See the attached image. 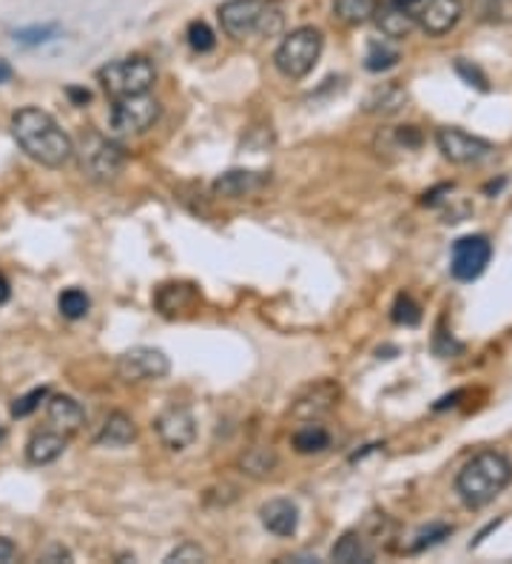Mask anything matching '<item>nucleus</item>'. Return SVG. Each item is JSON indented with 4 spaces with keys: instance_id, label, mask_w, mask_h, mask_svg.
<instances>
[{
    "instance_id": "6e6552de",
    "label": "nucleus",
    "mask_w": 512,
    "mask_h": 564,
    "mask_svg": "<svg viewBox=\"0 0 512 564\" xmlns=\"http://www.w3.org/2000/svg\"><path fill=\"white\" fill-rule=\"evenodd\" d=\"M436 146L438 151L445 155V160L455 165H470V163H482L492 155V143L484 140V137H475V134L464 132V128L447 126L436 132Z\"/></svg>"
},
{
    "instance_id": "412c9836",
    "label": "nucleus",
    "mask_w": 512,
    "mask_h": 564,
    "mask_svg": "<svg viewBox=\"0 0 512 564\" xmlns=\"http://www.w3.org/2000/svg\"><path fill=\"white\" fill-rule=\"evenodd\" d=\"M290 445H294V451L297 453H302V456L322 453L330 447V431H327L325 425L316 422V419H308L302 428L294 431V437H290Z\"/></svg>"
},
{
    "instance_id": "a878e982",
    "label": "nucleus",
    "mask_w": 512,
    "mask_h": 564,
    "mask_svg": "<svg viewBox=\"0 0 512 564\" xmlns=\"http://www.w3.org/2000/svg\"><path fill=\"white\" fill-rule=\"evenodd\" d=\"M475 21L504 26L512 23V0H473Z\"/></svg>"
},
{
    "instance_id": "ddd939ff",
    "label": "nucleus",
    "mask_w": 512,
    "mask_h": 564,
    "mask_svg": "<svg viewBox=\"0 0 512 564\" xmlns=\"http://www.w3.org/2000/svg\"><path fill=\"white\" fill-rule=\"evenodd\" d=\"M265 171H248V169H230L225 174L214 180V192L220 197H230V200H239V197H251V194L262 192L267 186Z\"/></svg>"
},
{
    "instance_id": "f257e3e1",
    "label": "nucleus",
    "mask_w": 512,
    "mask_h": 564,
    "mask_svg": "<svg viewBox=\"0 0 512 564\" xmlns=\"http://www.w3.org/2000/svg\"><path fill=\"white\" fill-rule=\"evenodd\" d=\"M12 134H15L17 146L46 169H63V165L75 157V143L58 120L38 106H26L12 118Z\"/></svg>"
},
{
    "instance_id": "6ab92c4d",
    "label": "nucleus",
    "mask_w": 512,
    "mask_h": 564,
    "mask_svg": "<svg viewBox=\"0 0 512 564\" xmlns=\"http://www.w3.org/2000/svg\"><path fill=\"white\" fill-rule=\"evenodd\" d=\"M68 437L58 431H40L29 439V445H26V459L32 465H52L58 462L63 453H66V442Z\"/></svg>"
},
{
    "instance_id": "39448f33",
    "label": "nucleus",
    "mask_w": 512,
    "mask_h": 564,
    "mask_svg": "<svg viewBox=\"0 0 512 564\" xmlns=\"http://www.w3.org/2000/svg\"><path fill=\"white\" fill-rule=\"evenodd\" d=\"M97 81L103 91L114 100L132 95H146L154 86L157 69L146 54H132V58H120L97 69Z\"/></svg>"
},
{
    "instance_id": "b1692460",
    "label": "nucleus",
    "mask_w": 512,
    "mask_h": 564,
    "mask_svg": "<svg viewBox=\"0 0 512 564\" xmlns=\"http://www.w3.org/2000/svg\"><path fill=\"white\" fill-rule=\"evenodd\" d=\"M408 95L399 89V86H385V89H376L367 100H364V112L371 114H394L404 106Z\"/></svg>"
},
{
    "instance_id": "2eb2a0df",
    "label": "nucleus",
    "mask_w": 512,
    "mask_h": 564,
    "mask_svg": "<svg viewBox=\"0 0 512 564\" xmlns=\"http://www.w3.org/2000/svg\"><path fill=\"white\" fill-rule=\"evenodd\" d=\"M197 303H200V291L193 289L191 282H163L154 294L157 311L163 317H177L183 311H191Z\"/></svg>"
},
{
    "instance_id": "4c0bfd02",
    "label": "nucleus",
    "mask_w": 512,
    "mask_h": 564,
    "mask_svg": "<svg viewBox=\"0 0 512 564\" xmlns=\"http://www.w3.org/2000/svg\"><path fill=\"white\" fill-rule=\"evenodd\" d=\"M390 3H394V7H399V9H404V12H410V15H413L422 0H390Z\"/></svg>"
},
{
    "instance_id": "c85d7f7f",
    "label": "nucleus",
    "mask_w": 512,
    "mask_h": 564,
    "mask_svg": "<svg viewBox=\"0 0 512 564\" xmlns=\"http://www.w3.org/2000/svg\"><path fill=\"white\" fill-rule=\"evenodd\" d=\"M188 46H191L193 52H211L216 46V35L211 32V26L205 21H193L191 26H188Z\"/></svg>"
},
{
    "instance_id": "423d86ee",
    "label": "nucleus",
    "mask_w": 512,
    "mask_h": 564,
    "mask_svg": "<svg viewBox=\"0 0 512 564\" xmlns=\"http://www.w3.org/2000/svg\"><path fill=\"white\" fill-rule=\"evenodd\" d=\"M77 157H80V169L83 174L95 183H112L123 174L126 169V151L123 146L103 134L97 132H86L80 140V149H75Z\"/></svg>"
},
{
    "instance_id": "a19ab883",
    "label": "nucleus",
    "mask_w": 512,
    "mask_h": 564,
    "mask_svg": "<svg viewBox=\"0 0 512 564\" xmlns=\"http://www.w3.org/2000/svg\"><path fill=\"white\" fill-rule=\"evenodd\" d=\"M12 77V66H9L7 60H0V83H7Z\"/></svg>"
},
{
    "instance_id": "20e7f679",
    "label": "nucleus",
    "mask_w": 512,
    "mask_h": 564,
    "mask_svg": "<svg viewBox=\"0 0 512 564\" xmlns=\"http://www.w3.org/2000/svg\"><path fill=\"white\" fill-rule=\"evenodd\" d=\"M322 49H325V38L320 29L313 26H299L290 35H285L279 49L274 54V63L279 69V75L288 81H302L313 72V66L320 63Z\"/></svg>"
},
{
    "instance_id": "c9c22d12",
    "label": "nucleus",
    "mask_w": 512,
    "mask_h": 564,
    "mask_svg": "<svg viewBox=\"0 0 512 564\" xmlns=\"http://www.w3.org/2000/svg\"><path fill=\"white\" fill-rule=\"evenodd\" d=\"M455 69H459L461 75L467 77L470 83H473V77H475V86H478V89H487V77H484L482 72H478V69H475V66L470 69L467 63H464V60H459V63H455Z\"/></svg>"
},
{
    "instance_id": "79ce46f5",
    "label": "nucleus",
    "mask_w": 512,
    "mask_h": 564,
    "mask_svg": "<svg viewBox=\"0 0 512 564\" xmlns=\"http://www.w3.org/2000/svg\"><path fill=\"white\" fill-rule=\"evenodd\" d=\"M3 439H7V431H3V425H0V442H3Z\"/></svg>"
},
{
    "instance_id": "7ed1b4c3",
    "label": "nucleus",
    "mask_w": 512,
    "mask_h": 564,
    "mask_svg": "<svg viewBox=\"0 0 512 564\" xmlns=\"http://www.w3.org/2000/svg\"><path fill=\"white\" fill-rule=\"evenodd\" d=\"M223 32L234 40H246L251 35L274 38L283 32V12L271 0H225L220 7Z\"/></svg>"
},
{
    "instance_id": "4be33fe9",
    "label": "nucleus",
    "mask_w": 512,
    "mask_h": 564,
    "mask_svg": "<svg viewBox=\"0 0 512 564\" xmlns=\"http://www.w3.org/2000/svg\"><path fill=\"white\" fill-rule=\"evenodd\" d=\"M330 559L339 564H367V562H373V550L367 548V542H364L362 534H357V530H348V534L341 536L339 542L334 544V550H330Z\"/></svg>"
},
{
    "instance_id": "0eeeda50",
    "label": "nucleus",
    "mask_w": 512,
    "mask_h": 564,
    "mask_svg": "<svg viewBox=\"0 0 512 564\" xmlns=\"http://www.w3.org/2000/svg\"><path fill=\"white\" fill-rule=\"evenodd\" d=\"M160 112H163V106L157 103L149 91H146V95L120 97L112 106L109 126H112V132L120 134V137H132V134L149 132L157 120H160Z\"/></svg>"
},
{
    "instance_id": "7c9ffc66",
    "label": "nucleus",
    "mask_w": 512,
    "mask_h": 564,
    "mask_svg": "<svg viewBox=\"0 0 512 564\" xmlns=\"http://www.w3.org/2000/svg\"><path fill=\"white\" fill-rule=\"evenodd\" d=\"M165 562L168 564H193V562H209V553L200 548V544L193 542H183L177 544V548L171 550L168 556H165Z\"/></svg>"
},
{
    "instance_id": "cd10ccee",
    "label": "nucleus",
    "mask_w": 512,
    "mask_h": 564,
    "mask_svg": "<svg viewBox=\"0 0 512 564\" xmlns=\"http://www.w3.org/2000/svg\"><path fill=\"white\" fill-rule=\"evenodd\" d=\"M396 63H399V52L387 44H371L367 58H364V69H371V72H385V69H394Z\"/></svg>"
},
{
    "instance_id": "e433bc0d",
    "label": "nucleus",
    "mask_w": 512,
    "mask_h": 564,
    "mask_svg": "<svg viewBox=\"0 0 512 564\" xmlns=\"http://www.w3.org/2000/svg\"><path fill=\"white\" fill-rule=\"evenodd\" d=\"M40 562H72V553H68L63 544H54L49 553H43V556H40Z\"/></svg>"
},
{
    "instance_id": "f3484780",
    "label": "nucleus",
    "mask_w": 512,
    "mask_h": 564,
    "mask_svg": "<svg viewBox=\"0 0 512 564\" xmlns=\"http://www.w3.org/2000/svg\"><path fill=\"white\" fill-rule=\"evenodd\" d=\"M371 21H376V26H379L382 35L390 40L410 38V32L416 29V21H413V15L404 12V9L394 7V3H385V7L373 9Z\"/></svg>"
},
{
    "instance_id": "ea45409f",
    "label": "nucleus",
    "mask_w": 512,
    "mask_h": 564,
    "mask_svg": "<svg viewBox=\"0 0 512 564\" xmlns=\"http://www.w3.org/2000/svg\"><path fill=\"white\" fill-rule=\"evenodd\" d=\"M68 95L75 97L77 103H89V89H75V86H72V89H68Z\"/></svg>"
},
{
    "instance_id": "1a4fd4ad",
    "label": "nucleus",
    "mask_w": 512,
    "mask_h": 564,
    "mask_svg": "<svg viewBox=\"0 0 512 564\" xmlns=\"http://www.w3.org/2000/svg\"><path fill=\"white\" fill-rule=\"evenodd\" d=\"M492 257V245L484 234H470L459 237L450 252V271L459 282H473L487 271Z\"/></svg>"
},
{
    "instance_id": "aec40b11",
    "label": "nucleus",
    "mask_w": 512,
    "mask_h": 564,
    "mask_svg": "<svg viewBox=\"0 0 512 564\" xmlns=\"http://www.w3.org/2000/svg\"><path fill=\"white\" fill-rule=\"evenodd\" d=\"M339 400V388L330 385V382H320L308 391V396H299L297 405H294V416H302V419H316V416L327 414L334 408V402Z\"/></svg>"
},
{
    "instance_id": "4468645a",
    "label": "nucleus",
    "mask_w": 512,
    "mask_h": 564,
    "mask_svg": "<svg viewBox=\"0 0 512 564\" xmlns=\"http://www.w3.org/2000/svg\"><path fill=\"white\" fill-rule=\"evenodd\" d=\"M46 419L52 425V431L72 437V433H77L86 425V410H83V405L75 396L58 394L46 405Z\"/></svg>"
},
{
    "instance_id": "58836bf2",
    "label": "nucleus",
    "mask_w": 512,
    "mask_h": 564,
    "mask_svg": "<svg viewBox=\"0 0 512 564\" xmlns=\"http://www.w3.org/2000/svg\"><path fill=\"white\" fill-rule=\"evenodd\" d=\"M9 297H12V289H9V280L0 274V305H7Z\"/></svg>"
},
{
    "instance_id": "f03ea898",
    "label": "nucleus",
    "mask_w": 512,
    "mask_h": 564,
    "mask_svg": "<svg viewBox=\"0 0 512 564\" xmlns=\"http://www.w3.org/2000/svg\"><path fill=\"white\" fill-rule=\"evenodd\" d=\"M512 482V462L504 453L482 451L475 453L473 459L459 470L455 476V490H459L461 502L467 507L490 505Z\"/></svg>"
},
{
    "instance_id": "5701e85b",
    "label": "nucleus",
    "mask_w": 512,
    "mask_h": 564,
    "mask_svg": "<svg viewBox=\"0 0 512 564\" xmlns=\"http://www.w3.org/2000/svg\"><path fill=\"white\" fill-rule=\"evenodd\" d=\"M239 465H242V470H246L248 476H257V479H262V476L274 474L276 465H279V459H276V453L271 451V447L253 445L242 453Z\"/></svg>"
},
{
    "instance_id": "2f4dec72",
    "label": "nucleus",
    "mask_w": 512,
    "mask_h": 564,
    "mask_svg": "<svg viewBox=\"0 0 512 564\" xmlns=\"http://www.w3.org/2000/svg\"><path fill=\"white\" fill-rule=\"evenodd\" d=\"M394 320L399 326H419L422 322V311H419V305L408 297V294H401L394 305Z\"/></svg>"
},
{
    "instance_id": "dca6fc26",
    "label": "nucleus",
    "mask_w": 512,
    "mask_h": 564,
    "mask_svg": "<svg viewBox=\"0 0 512 564\" xmlns=\"http://www.w3.org/2000/svg\"><path fill=\"white\" fill-rule=\"evenodd\" d=\"M260 519H262V527H265L267 534L288 539V536L297 534L299 507L294 505L290 499H271V502H265V505H262Z\"/></svg>"
},
{
    "instance_id": "9b49d317",
    "label": "nucleus",
    "mask_w": 512,
    "mask_h": 564,
    "mask_svg": "<svg viewBox=\"0 0 512 564\" xmlns=\"http://www.w3.org/2000/svg\"><path fill=\"white\" fill-rule=\"evenodd\" d=\"M154 431L168 451H186L197 439V419L183 405H171L154 419Z\"/></svg>"
},
{
    "instance_id": "a211bd4d",
    "label": "nucleus",
    "mask_w": 512,
    "mask_h": 564,
    "mask_svg": "<svg viewBox=\"0 0 512 564\" xmlns=\"http://www.w3.org/2000/svg\"><path fill=\"white\" fill-rule=\"evenodd\" d=\"M137 439V425L128 414L123 410H114V414L105 416L103 428L97 433V445L103 447H126Z\"/></svg>"
},
{
    "instance_id": "c756f323",
    "label": "nucleus",
    "mask_w": 512,
    "mask_h": 564,
    "mask_svg": "<svg viewBox=\"0 0 512 564\" xmlns=\"http://www.w3.org/2000/svg\"><path fill=\"white\" fill-rule=\"evenodd\" d=\"M49 396V388H35V391H29V394L17 396L15 402H12V416H17V419H23V416L35 414V410L40 408V402Z\"/></svg>"
},
{
    "instance_id": "473e14b6",
    "label": "nucleus",
    "mask_w": 512,
    "mask_h": 564,
    "mask_svg": "<svg viewBox=\"0 0 512 564\" xmlns=\"http://www.w3.org/2000/svg\"><path fill=\"white\" fill-rule=\"evenodd\" d=\"M450 534H453V527L450 525H430L427 530H422V534L416 536V542L410 544V553H419V550H424V548H433V544H438Z\"/></svg>"
},
{
    "instance_id": "bb28decb",
    "label": "nucleus",
    "mask_w": 512,
    "mask_h": 564,
    "mask_svg": "<svg viewBox=\"0 0 512 564\" xmlns=\"http://www.w3.org/2000/svg\"><path fill=\"white\" fill-rule=\"evenodd\" d=\"M58 308H60V314L66 317V320H83V317L89 314L91 299L83 289H66L58 297Z\"/></svg>"
},
{
    "instance_id": "f704fd0d",
    "label": "nucleus",
    "mask_w": 512,
    "mask_h": 564,
    "mask_svg": "<svg viewBox=\"0 0 512 564\" xmlns=\"http://www.w3.org/2000/svg\"><path fill=\"white\" fill-rule=\"evenodd\" d=\"M17 556H21L17 544L12 542V539H7V536H0V564L17 562Z\"/></svg>"
},
{
    "instance_id": "72a5a7b5",
    "label": "nucleus",
    "mask_w": 512,
    "mask_h": 564,
    "mask_svg": "<svg viewBox=\"0 0 512 564\" xmlns=\"http://www.w3.org/2000/svg\"><path fill=\"white\" fill-rule=\"evenodd\" d=\"M54 35H58V26H35V29L15 32V40L35 46V44H46V40H52Z\"/></svg>"
},
{
    "instance_id": "9d476101",
    "label": "nucleus",
    "mask_w": 512,
    "mask_h": 564,
    "mask_svg": "<svg viewBox=\"0 0 512 564\" xmlns=\"http://www.w3.org/2000/svg\"><path fill=\"white\" fill-rule=\"evenodd\" d=\"M171 371V363L160 348L151 345H137L128 348L123 357L117 359V377L123 382H157L165 379Z\"/></svg>"
},
{
    "instance_id": "f8f14e48",
    "label": "nucleus",
    "mask_w": 512,
    "mask_h": 564,
    "mask_svg": "<svg viewBox=\"0 0 512 564\" xmlns=\"http://www.w3.org/2000/svg\"><path fill=\"white\" fill-rule=\"evenodd\" d=\"M461 15H464L461 0H422L413 12V21L433 38H445L447 32L455 29Z\"/></svg>"
},
{
    "instance_id": "393cba45",
    "label": "nucleus",
    "mask_w": 512,
    "mask_h": 564,
    "mask_svg": "<svg viewBox=\"0 0 512 564\" xmlns=\"http://www.w3.org/2000/svg\"><path fill=\"white\" fill-rule=\"evenodd\" d=\"M376 3L373 0H334V15L339 17L345 26H362L373 17Z\"/></svg>"
}]
</instances>
